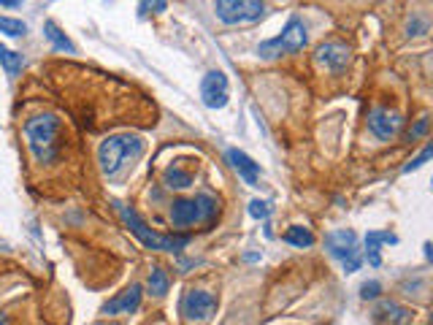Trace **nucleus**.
<instances>
[{"instance_id":"nucleus-24","label":"nucleus","mask_w":433,"mask_h":325,"mask_svg":"<svg viewBox=\"0 0 433 325\" xmlns=\"http://www.w3.org/2000/svg\"><path fill=\"white\" fill-rule=\"evenodd\" d=\"M249 215L255 220H266L271 215V203L268 201H252L249 203Z\"/></svg>"},{"instance_id":"nucleus-17","label":"nucleus","mask_w":433,"mask_h":325,"mask_svg":"<svg viewBox=\"0 0 433 325\" xmlns=\"http://www.w3.org/2000/svg\"><path fill=\"white\" fill-rule=\"evenodd\" d=\"M282 239L287 244L298 247V249H306V247H311V244H314V233H311L309 228H303V225H293V228L284 230Z\"/></svg>"},{"instance_id":"nucleus-26","label":"nucleus","mask_w":433,"mask_h":325,"mask_svg":"<svg viewBox=\"0 0 433 325\" xmlns=\"http://www.w3.org/2000/svg\"><path fill=\"white\" fill-rule=\"evenodd\" d=\"M406 33H409V36H422V33H428V19H412V22L406 25Z\"/></svg>"},{"instance_id":"nucleus-9","label":"nucleus","mask_w":433,"mask_h":325,"mask_svg":"<svg viewBox=\"0 0 433 325\" xmlns=\"http://www.w3.org/2000/svg\"><path fill=\"white\" fill-rule=\"evenodd\" d=\"M228 76L222 71H209L201 81V100L206 108H222L228 103Z\"/></svg>"},{"instance_id":"nucleus-3","label":"nucleus","mask_w":433,"mask_h":325,"mask_svg":"<svg viewBox=\"0 0 433 325\" xmlns=\"http://www.w3.org/2000/svg\"><path fill=\"white\" fill-rule=\"evenodd\" d=\"M117 212H120L122 222L130 228V233H133L135 239L144 244L147 249H157V252H179V249H184V247L189 244V236H160V233H155V230L149 228L141 217L135 215L133 209H127V206H122V203H117Z\"/></svg>"},{"instance_id":"nucleus-12","label":"nucleus","mask_w":433,"mask_h":325,"mask_svg":"<svg viewBox=\"0 0 433 325\" xmlns=\"http://www.w3.org/2000/svg\"><path fill=\"white\" fill-rule=\"evenodd\" d=\"M141 284H130V287H125L120 296H114L108 301L106 306H103V314H133L138 306H141Z\"/></svg>"},{"instance_id":"nucleus-21","label":"nucleus","mask_w":433,"mask_h":325,"mask_svg":"<svg viewBox=\"0 0 433 325\" xmlns=\"http://www.w3.org/2000/svg\"><path fill=\"white\" fill-rule=\"evenodd\" d=\"M0 33L3 36H11V38H19L27 33V25L22 19H11V16H0Z\"/></svg>"},{"instance_id":"nucleus-22","label":"nucleus","mask_w":433,"mask_h":325,"mask_svg":"<svg viewBox=\"0 0 433 325\" xmlns=\"http://www.w3.org/2000/svg\"><path fill=\"white\" fill-rule=\"evenodd\" d=\"M428 160H433V141H428V147L422 149V152H419L414 160L406 162V165H404V174H412V171H417V168H422V165H425Z\"/></svg>"},{"instance_id":"nucleus-14","label":"nucleus","mask_w":433,"mask_h":325,"mask_svg":"<svg viewBox=\"0 0 433 325\" xmlns=\"http://www.w3.org/2000/svg\"><path fill=\"white\" fill-rule=\"evenodd\" d=\"M382 244H398V236L390 233V230H371L365 236V257L371 266H379L382 263Z\"/></svg>"},{"instance_id":"nucleus-8","label":"nucleus","mask_w":433,"mask_h":325,"mask_svg":"<svg viewBox=\"0 0 433 325\" xmlns=\"http://www.w3.org/2000/svg\"><path fill=\"white\" fill-rule=\"evenodd\" d=\"M179 309L187 323H203L216 311V298L209 290H187L179 301Z\"/></svg>"},{"instance_id":"nucleus-28","label":"nucleus","mask_w":433,"mask_h":325,"mask_svg":"<svg viewBox=\"0 0 433 325\" xmlns=\"http://www.w3.org/2000/svg\"><path fill=\"white\" fill-rule=\"evenodd\" d=\"M22 0H0V6H9V9H16Z\"/></svg>"},{"instance_id":"nucleus-5","label":"nucleus","mask_w":433,"mask_h":325,"mask_svg":"<svg viewBox=\"0 0 433 325\" xmlns=\"http://www.w3.org/2000/svg\"><path fill=\"white\" fill-rule=\"evenodd\" d=\"M303 46H306V25H303L298 16H293L276 38L263 41V43L257 46V54L266 57V60H273V57H282V54L301 52Z\"/></svg>"},{"instance_id":"nucleus-27","label":"nucleus","mask_w":433,"mask_h":325,"mask_svg":"<svg viewBox=\"0 0 433 325\" xmlns=\"http://www.w3.org/2000/svg\"><path fill=\"white\" fill-rule=\"evenodd\" d=\"M428 125H431V120H428V117H422V120H419L417 125H414V128L409 130V141H417L419 135L428 130Z\"/></svg>"},{"instance_id":"nucleus-6","label":"nucleus","mask_w":433,"mask_h":325,"mask_svg":"<svg viewBox=\"0 0 433 325\" xmlns=\"http://www.w3.org/2000/svg\"><path fill=\"white\" fill-rule=\"evenodd\" d=\"M214 11L216 19L225 25H252L263 19L266 3L263 0H216Z\"/></svg>"},{"instance_id":"nucleus-1","label":"nucleus","mask_w":433,"mask_h":325,"mask_svg":"<svg viewBox=\"0 0 433 325\" xmlns=\"http://www.w3.org/2000/svg\"><path fill=\"white\" fill-rule=\"evenodd\" d=\"M25 138L30 155L36 162L46 165L57 158L60 152V138H63V122L54 114H38L25 122Z\"/></svg>"},{"instance_id":"nucleus-2","label":"nucleus","mask_w":433,"mask_h":325,"mask_svg":"<svg viewBox=\"0 0 433 325\" xmlns=\"http://www.w3.org/2000/svg\"><path fill=\"white\" fill-rule=\"evenodd\" d=\"M144 152V138L130 133H120V135H108L106 141L98 149V162L103 168V174L114 176L120 174L125 165H130L133 160L141 158Z\"/></svg>"},{"instance_id":"nucleus-16","label":"nucleus","mask_w":433,"mask_h":325,"mask_svg":"<svg viewBox=\"0 0 433 325\" xmlns=\"http://www.w3.org/2000/svg\"><path fill=\"white\" fill-rule=\"evenodd\" d=\"M43 36L49 38V43H52L57 52H68V54L76 52V46L68 41V36L63 33V30H60V27L54 25V22H46V25H43Z\"/></svg>"},{"instance_id":"nucleus-10","label":"nucleus","mask_w":433,"mask_h":325,"mask_svg":"<svg viewBox=\"0 0 433 325\" xmlns=\"http://www.w3.org/2000/svg\"><path fill=\"white\" fill-rule=\"evenodd\" d=\"M401 125H404L401 114H395L390 108H374L368 114V130L382 141H390L392 135L401 130Z\"/></svg>"},{"instance_id":"nucleus-23","label":"nucleus","mask_w":433,"mask_h":325,"mask_svg":"<svg viewBox=\"0 0 433 325\" xmlns=\"http://www.w3.org/2000/svg\"><path fill=\"white\" fill-rule=\"evenodd\" d=\"M165 9H168V0H144V3L138 6V11H141V14H149V11L162 14Z\"/></svg>"},{"instance_id":"nucleus-20","label":"nucleus","mask_w":433,"mask_h":325,"mask_svg":"<svg viewBox=\"0 0 433 325\" xmlns=\"http://www.w3.org/2000/svg\"><path fill=\"white\" fill-rule=\"evenodd\" d=\"M147 284H149V293H152V296H165V293H168V287H171V279H168V274H165V271L155 266V269L149 271Z\"/></svg>"},{"instance_id":"nucleus-11","label":"nucleus","mask_w":433,"mask_h":325,"mask_svg":"<svg viewBox=\"0 0 433 325\" xmlns=\"http://www.w3.org/2000/svg\"><path fill=\"white\" fill-rule=\"evenodd\" d=\"M314 54H317V63L323 68H328V71H333V73L344 71L347 63H350V46L341 43V41H328L323 46H317Z\"/></svg>"},{"instance_id":"nucleus-29","label":"nucleus","mask_w":433,"mask_h":325,"mask_svg":"<svg viewBox=\"0 0 433 325\" xmlns=\"http://www.w3.org/2000/svg\"><path fill=\"white\" fill-rule=\"evenodd\" d=\"M0 325H9V317H6V314H0Z\"/></svg>"},{"instance_id":"nucleus-7","label":"nucleus","mask_w":433,"mask_h":325,"mask_svg":"<svg viewBox=\"0 0 433 325\" xmlns=\"http://www.w3.org/2000/svg\"><path fill=\"white\" fill-rule=\"evenodd\" d=\"M325 247L328 252L338 260H344V271L352 274V271L360 269V255H358V236L352 230H330L325 236Z\"/></svg>"},{"instance_id":"nucleus-30","label":"nucleus","mask_w":433,"mask_h":325,"mask_svg":"<svg viewBox=\"0 0 433 325\" xmlns=\"http://www.w3.org/2000/svg\"><path fill=\"white\" fill-rule=\"evenodd\" d=\"M431 325H433V314H431Z\"/></svg>"},{"instance_id":"nucleus-19","label":"nucleus","mask_w":433,"mask_h":325,"mask_svg":"<svg viewBox=\"0 0 433 325\" xmlns=\"http://www.w3.org/2000/svg\"><path fill=\"white\" fill-rule=\"evenodd\" d=\"M192 185V174L184 171V168H179V165H171L168 171H165V187L171 190H187Z\"/></svg>"},{"instance_id":"nucleus-18","label":"nucleus","mask_w":433,"mask_h":325,"mask_svg":"<svg viewBox=\"0 0 433 325\" xmlns=\"http://www.w3.org/2000/svg\"><path fill=\"white\" fill-rule=\"evenodd\" d=\"M0 66H3V71H6L9 76H19L25 60H22V54L19 52H14V49H9V46L0 43Z\"/></svg>"},{"instance_id":"nucleus-15","label":"nucleus","mask_w":433,"mask_h":325,"mask_svg":"<svg viewBox=\"0 0 433 325\" xmlns=\"http://www.w3.org/2000/svg\"><path fill=\"white\" fill-rule=\"evenodd\" d=\"M382 320H387L390 325H406L412 320V309H406L401 304H395V301H385L377 311Z\"/></svg>"},{"instance_id":"nucleus-25","label":"nucleus","mask_w":433,"mask_h":325,"mask_svg":"<svg viewBox=\"0 0 433 325\" xmlns=\"http://www.w3.org/2000/svg\"><path fill=\"white\" fill-rule=\"evenodd\" d=\"M379 293H382V284H379L377 279H371V282H365L363 287H360V298H363V301H374V298H379Z\"/></svg>"},{"instance_id":"nucleus-13","label":"nucleus","mask_w":433,"mask_h":325,"mask_svg":"<svg viewBox=\"0 0 433 325\" xmlns=\"http://www.w3.org/2000/svg\"><path fill=\"white\" fill-rule=\"evenodd\" d=\"M225 158H228V162L239 171V176H241L246 185L257 187V182H260V165H257L246 152H241V149H228Z\"/></svg>"},{"instance_id":"nucleus-4","label":"nucleus","mask_w":433,"mask_h":325,"mask_svg":"<svg viewBox=\"0 0 433 325\" xmlns=\"http://www.w3.org/2000/svg\"><path fill=\"white\" fill-rule=\"evenodd\" d=\"M216 209H219V203L209 192H201L195 198H179L171 203V222L176 228H187L195 222H212Z\"/></svg>"}]
</instances>
